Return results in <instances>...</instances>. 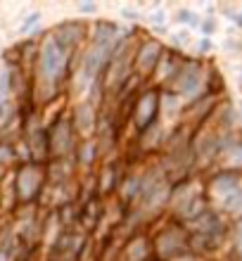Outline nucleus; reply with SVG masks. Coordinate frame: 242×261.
Segmentation results:
<instances>
[{"instance_id":"1","label":"nucleus","mask_w":242,"mask_h":261,"mask_svg":"<svg viewBox=\"0 0 242 261\" xmlns=\"http://www.w3.org/2000/svg\"><path fill=\"white\" fill-rule=\"evenodd\" d=\"M48 186V176H45V166L26 162V164H17L12 171V195L17 206L36 204L41 199L43 190Z\"/></svg>"},{"instance_id":"2","label":"nucleus","mask_w":242,"mask_h":261,"mask_svg":"<svg viewBox=\"0 0 242 261\" xmlns=\"http://www.w3.org/2000/svg\"><path fill=\"white\" fill-rule=\"evenodd\" d=\"M204 88H207V76H204V67H202L200 60H183L178 74L173 76L171 81L166 83V93L176 95L178 100H187L193 102L200 95H204Z\"/></svg>"},{"instance_id":"3","label":"nucleus","mask_w":242,"mask_h":261,"mask_svg":"<svg viewBox=\"0 0 242 261\" xmlns=\"http://www.w3.org/2000/svg\"><path fill=\"white\" fill-rule=\"evenodd\" d=\"M152 238V259L154 261H176L187 254V230L178 221H169Z\"/></svg>"},{"instance_id":"4","label":"nucleus","mask_w":242,"mask_h":261,"mask_svg":"<svg viewBox=\"0 0 242 261\" xmlns=\"http://www.w3.org/2000/svg\"><path fill=\"white\" fill-rule=\"evenodd\" d=\"M128 121L133 124L136 133H143L152 124L162 121L159 119V88L154 86H143V88L133 95L128 105Z\"/></svg>"},{"instance_id":"5","label":"nucleus","mask_w":242,"mask_h":261,"mask_svg":"<svg viewBox=\"0 0 242 261\" xmlns=\"http://www.w3.org/2000/svg\"><path fill=\"white\" fill-rule=\"evenodd\" d=\"M48 133V145H50V159H69L74 157V150L78 145V138L74 133L69 119V110H62L52 119V124L45 126Z\"/></svg>"},{"instance_id":"6","label":"nucleus","mask_w":242,"mask_h":261,"mask_svg":"<svg viewBox=\"0 0 242 261\" xmlns=\"http://www.w3.org/2000/svg\"><path fill=\"white\" fill-rule=\"evenodd\" d=\"M162 55H164V45L157 38H138L133 50V76H138L145 86H150V79Z\"/></svg>"},{"instance_id":"7","label":"nucleus","mask_w":242,"mask_h":261,"mask_svg":"<svg viewBox=\"0 0 242 261\" xmlns=\"http://www.w3.org/2000/svg\"><path fill=\"white\" fill-rule=\"evenodd\" d=\"M69 119L78 140H90V138H95L97 124H100V107L88 100H78L69 110Z\"/></svg>"},{"instance_id":"8","label":"nucleus","mask_w":242,"mask_h":261,"mask_svg":"<svg viewBox=\"0 0 242 261\" xmlns=\"http://www.w3.org/2000/svg\"><path fill=\"white\" fill-rule=\"evenodd\" d=\"M48 34L62 50L76 55V50L81 48V43L88 41V24L81 19L62 21V24H57V27L52 29V31H48Z\"/></svg>"},{"instance_id":"9","label":"nucleus","mask_w":242,"mask_h":261,"mask_svg":"<svg viewBox=\"0 0 242 261\" xmlns=\"http://www.w3.org/2000/svg\"><path fill=\"white\" fill-rule=\"evenodd\" d=\"M124 261H150L152 259V238L147 228H138L126 238L124 247H121Z\"/></svg>"},{"instance_id":"10","label":"nucleus","mask_w":242,"mask_h":261,"mask_svg":"<svg viewBox=\"0 0 242 261\" xmlns=\"http://www.w3.org/2000/svg\"><path fill=\"white\" fill-rule=\"evenodd\" d=\"M180 64H183V57H180L178 50L164 48V55L159 57V64H157L152 79H150V86H154V88H159V90L166 88V83L178 74Z\"/></svg>"},{"instance_id":"11","label":"nucleus","mask_w":242,"mask_h":261,"mask_svg":"<svg viewBox=\"0 0 242 261\" xmlns=\"http://www.w3.org/2000/svg\"><path fill=\"white\" fill-rule=\"evenodd\" d=\"M24 145H26V152H29V159L34 164H41L45 166L50 162V145H48V133H45V126L41 128L31 130L26 136H21Z\"/></svg>"},{"instance_id":"12","label":"nucleus","mask_w":242,"mask_h":261,"mask_svg":"<svg viewBox=\"0 0 242 261\" xmlns=\"http://www.w3.org/2000/svg\"><path fill=\"white\" fill-rule=\"evenodd\" d=\"M166 133L162 121L152 124L150 128H145L143 133H136V152L138 154H152V152H159L164 147Z\"/></svg>"},{"instance_id":"13","label":"nucleus","mask_w":242,"mask_h":261,"mask_svg":"<svg viewBox=\"0 0 242 261\" xmlns=\"http://www.w3.org/2000/svg\"><path fill=\"white\" fill-rule=\"evenodd\" d=\"M71 159H74V164H76V171L93 173V166L102 159L100 157V147H97L95 138H90V140H78Z\"/></svg>"},{"instance_id":"14","label":"nucleus","mask_w":242,"mask_h":261,"mask_svg":"<svg viewBox=\"0 0 242 261\" xmlns=\"http://www.w3.org/2000/svg\"><path fill=\"white\" fill-rule=\"evenodd\" d=\"M235 188H240V176L235 171H219L209 180V195L219 202H223Z\"/></svg>"},{"instance_id":"15","label":"nucleus","mask_w":242,"mask_h":261,"mask_svg":"<svg viewBox=\"0 0 242 261\" xmlns=\"http://www.w3.org/2000/svg\"><path fill=\"white\" fill-rule=\"evenodd\" d=\"M221 209L226 214H230V216H237V219H240V216H242V188H235L228 197L223 199Z\"/></svg>"},{"instance_id":"16","label":"nucleus","mask_w":242,"mask_h":261,"mask_svg":"<svg viewBox=\"0 0 242 261\" xmlns=\"http://www.w3.org/2000/svg\"><path fill=\"white\" fill-rule=\"evenodd\" d=\"M38 21H41V12L36 10V12L26 14V19L21 21L19 31H21V34H31V31H34V36H36V27H38Z\"/></svg>"},{"instance_id":"17","label":"nucleus","mask_w":242,"mask_h":261,"mask_svg":"<svg viewBox=\"0 0 242 261\" xmlns=\"http://www.w3.org/2000/svg\"><path fill=\"white\" fill-rule=\"evenodd\" d=\"M176 19H178L180 24H195V14L190 12V10H178Z\"/></svg>"},{"instance_id":"18","label":"nucleus","mask_w":242,"mask_h":261,"mask_svg":"<svg viewBox=\"0 0 242 261\" xmlns=\"http://www.w3.org/2000/svg\"><path fill=\"white\" fill-rule=\"evenodd\" d=\"M78 12H81V14H95L97 12V5H95V3H81V5H78Z\"/></svg>"},{"instance_id":"19","label":"nucleus","mask_w":242,"mask_h":261,"mask_svg":"<svg viewBox=\"0 0 242 261\" xmlns=\"http://www.w3.org/2000/svg\"><path fill=\"white\" fill-rule=\"evenodd\" d=\"M235 249H237V254L242 256V221L237 223V228H235Z\"/></svg>"},{"instance_id":"20","label":"nucleus","mask_w":242,"mask_h":261,"mask_svg":"<svg viewBox=\"0 0 242 261\" xmlns=\"http://www.w3.org/2000/svg\"><path fill=\"white\" fill-rule=\"evenodd\" d=\"M121 17H124L126 21H136V19H138V12H136V10H131V7H124V10H121Z\"/></svg>"},{"instance_id":"21","label":"nucleus","mask_w":242,"mask_h":261,"mask_svg":"<svg viewBox=\"0 0 242 261\" xmlns=\"http://www.w3.org/2000/svg\"><path fill=\"white\" fill-rule=\"evenodd\" d=\"M150 24H154V27H162V24H164V12H152L150 14Z\"/></svg>"},{"instance_id":"22","label":"nucleus","mask_w":242,"mask_h":261,"mask_svg":"<svg viewBox=\"0 0 242 261\" xmlns=\"http://www.w3.org/2000/svg\"><path fill=\"white\" fill-rule=\"evenodd\" d=\"M214 29H216L214 19H207V21H204V24H202V31H204V34H211Z\"/></svg>"},{"instance_id":"23","label":"nucleus","mask_w":242,"mask_h":261,"mask_svg":"<svg viewBox=\"0 0 242 261\" xmlns=\"http://www.w3.org/2000/svg\"><path fill=\"white\" fill-rule=\"evenodd\" d=\"M209 48H211V41H209V38H202V43H200V53H209Z\"/></svg>"}]
</instances>
